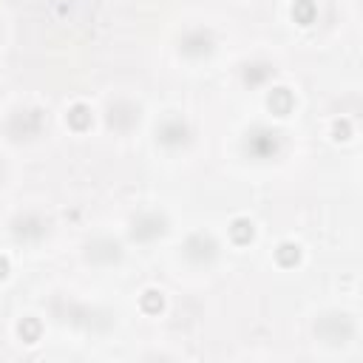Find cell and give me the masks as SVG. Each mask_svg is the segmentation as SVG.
<instances>
[{"label": "cell", "mask_w": 363, "mask_h": 363, "mask_svg": "<svg viewBox=\"0 0 363 363\" xmlns=\"http://www.w3.org/2000/svg\"><path fill=\"white\" fill-rule=\"evenodd\" d=\"M233 239H236V241L252 239V224L244 222V219H241V222H236V224H233Z\"/></svg>", "instance_id": "obj_1"}, {"label": "cell", "mask_w": 363, "mask_h": 363, "mask_svg": "<svg viewBox=\"0 0 363 363\" xmlns=\"http://www.w3.org/2000/svg\"><path fill=\"white\" fill-rule=\"evenodd\" d=\"M68 119H71V125H74V128H86L88 119H91V117H88V111L82 108V105H77L74 111L68 114Z\"/></svg>", "instance_id": "obj_2"}, {"label": "cell", "mask_w": 363, "mask_h": 363, "mask_svg": "<svg viewBox=\"0 0 363 363\" xmlns=\"http://www.w3.org/2000/svg\"><path fill=\"white\" fill-rule=\"evenodd\" d=\"M278 259H281V264H295V261H298V247L284 244L281 250H278Z\"/></svg>", "instance_id": "obj_3"}, {"label": "cell", "mask_w": 363, "mask_h": 363, "mask_svg": "<svg viewBox=\"0 0 363 363\" xmlns=\"http://www.w3.org/2000/svg\"><path fill=\"white\" fill-rule=\"evenodd\" d=\"M145 309L148 312H156V309H162V298H159V292H145Z\"/></svg>", "instance_id": "obj_4"}, {"label": "cell", "mask_w": 363, "mask_h": 363, "mask_svg": "<svg viewBox=\"0 0 363 363\" xmlns=\"http://www.w3.org/2000/svg\"><path fill=\"white\" fill-rule=\"evenodd\" d=\"M6 275V261H0V278Z\"/></svg>", "instance_id": "obj_5"}]
</instances>
